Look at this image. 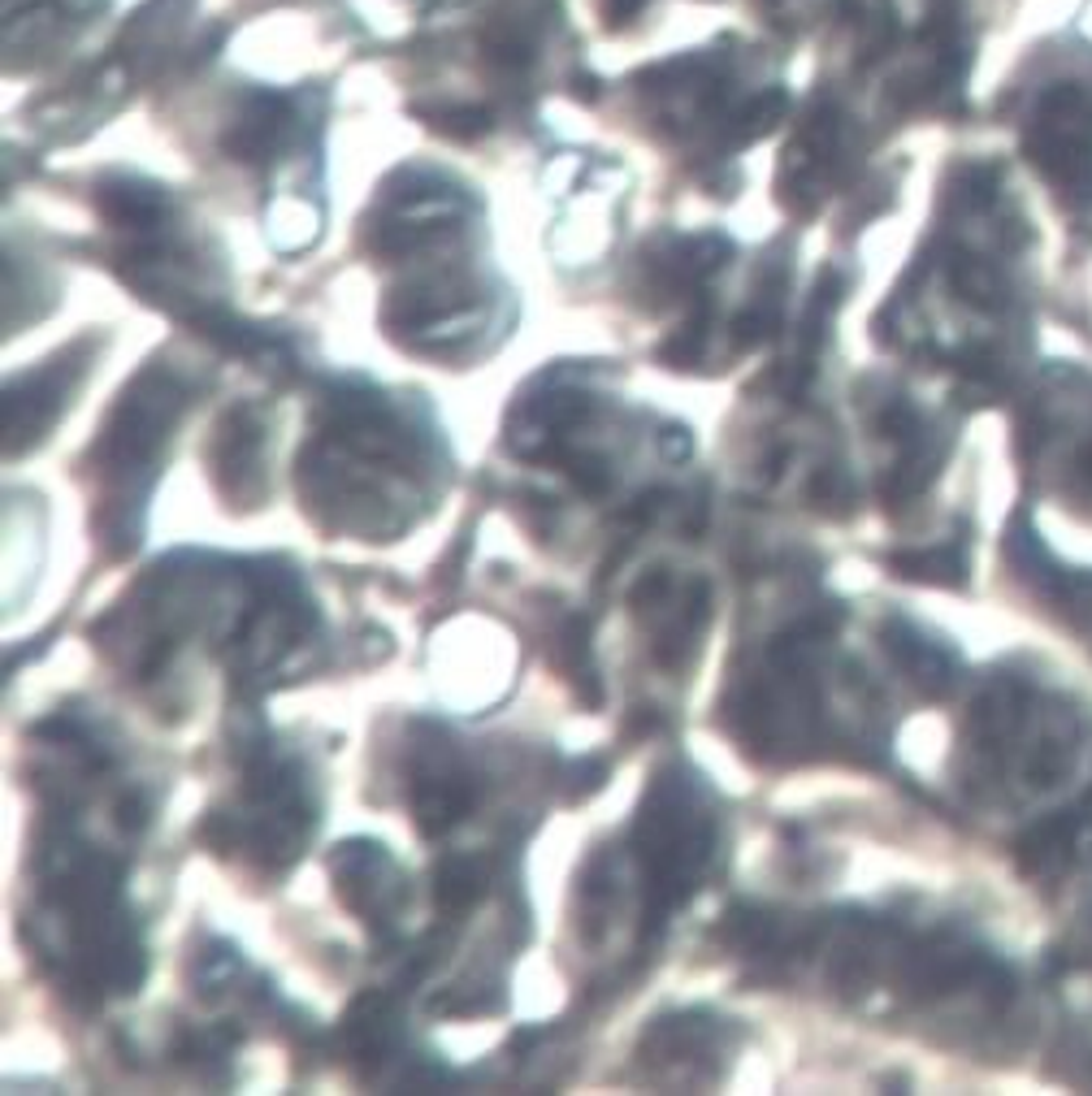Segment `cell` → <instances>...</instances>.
<instances>
[{"instance_id":"obj_1","label":"cell","mask_w":1092,"mask_h":1096,"mask_svg":"<svg viewBox=\"0 0 1092 1096\" xmlns=\"http://www.w3.org/2000/svg\"><path fill=\"white\" fill-rule=\"evenodd\" d=\"M716 845V823L698 806V785L690 776H659L638 819V859L651 884V915L681 906L703 876Z\"/></svg>"},{"instance_id":"obj_2","label":"cell","mask_w":1092,"mask_h":1096,"mask_svg":"<svg viewBox=\"0 0 1092 1096\" xmlns=\"http://www.w3.org/2000/svg\"><path fill=\"white\" fill-rule=\"evenodd\" d=\"M334 879L343 888V901L361 915L364 923H390L395 919L399 872L386 859V850H377L368 841L339 845V854H334Z\"/></svg>"},{"instance_id":"obj_3","label":"cell","mask_w":1092,"mask_h":1096,"mask_svg":"<svg viewBox=\"0 0 1092 1096\" xmlns=\"http://www.w3.org/2000/svg\"><path fill=\"white\" fill-rule=\"evenodd\" d=\"M70 365H48L31 377H18L9 386V451L18 455L26 442L44 439V430L57 421L66 395H70Z\"/></svg>"},{"instance_id":"obj_4","label":"cell","mask_w":1092,"mask_h":1096,"mask_svg":"<svg viewBox=\"0 0 1092 1096\" xmlns=\"http://www.w3.org/2000/svg\"><path fill=\"white\" fill-rule=\"evenodd\" d=\"M468 806H473V785H468L451 763H426V767H421L412 810H417V828H421L426 837L446 832Z\"/></svg>"},{"instance_id":"obj_5","label":"cell","mask_w":1092,"mask_h":1096,"mask_svg":"<svg viewBox=\"0 0 1092 1096\" xmlns=\"http://www.w3.org/2000/svg\"><path fill=\"white\" fill-rule=\"evenodd\" d=\"M884 642H889V651L902 658V667H911V676L919 680V685H928L933 694H946L949 689V676H953V667H949V658L933 646V642H924L915 629H906V624H889L884 629Z\"/></svg>"},{"instance_id":"obj_6","label":"cell","mask_w":1092,"mask_h":1096,"mask_svg":"<svg viewBox=\"0 0 1092 1096\" xmlns=\"http://www.w3.org/2000/svg\"><path fill=\"white\" fill-rule=\"evenodd\" d=\"M1076 832H1080V810H1067V815H1054L1049 823H1036L1019 845V859L1027 872H1049L1062 863V854L1076 845Z\"/></svg>"},{"instance_id":"obj_7","label":"cell","mask_w":1092,"mask_h":1096,"mask_svg":"<svg viewBox=\"0 0 1092 1096\" xmlns=\"http://www.w3.org/2000/svg\"><path fill=\"white\" fill-rule=\"evenodd\" d=\"M893 568H902V577L915 582H962L967 560L958 546H933V551H911V555H893Z\"/></svg>"},{"instance_id":"obj_8","label":"cell","mask_w":1092,"mask_h":1096,"mask_svg":"<svg viewBox=\"0 0 1092 1096\" xmlns=\"http://www.w3.org/2000/svg\"><path fill=\"white\" fill-rule=\"evenodd\" d=\"M438 901L451 910V906H468L477 893H482V872L468 863V859H451L438 867Z\"/></svg>"},{"instance_id":"obj_9","label":"cell","mask_w":1092,"mask_h":1096,"mask_svg":"<svg viewBox=\"0 0 1092 1096\" xmlns=\"http://www.w3.org/2000/svg\"><path fill=\"white\" fill-rule=\"evenodd\" d=\"M603 776H607V763H598V759H582V763H573V772H569V798H582L589 789H598L603 785Z\"/></svg>"},{"instance_id":"obj_10","label":"cell","mask_w":1092,"mask_h":1096,"mask_svg":"<svg viewBox=\"0 0 1092 1096\" xmlns=\"http://www.w3.org/2000/svg\"><path fill=\"white\" fill-rule=\"evenodd\" d=\"M1084 468L1092 473V446H1089V455H1084Z\"/></svg>"}]
</instances>
